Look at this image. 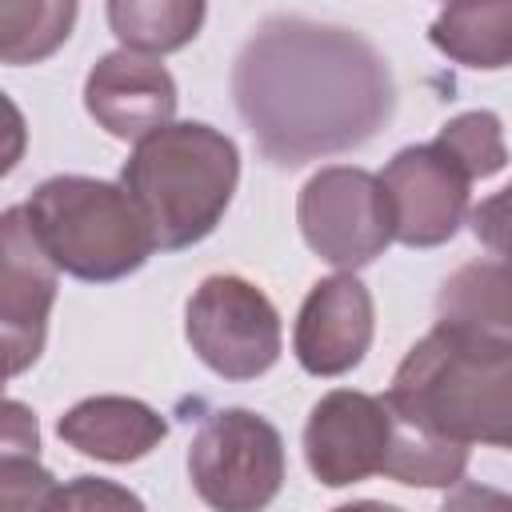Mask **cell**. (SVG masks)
Returning <instances> with one entry per match:
<instances>
[{"mask_svg": "<svg viewBox=\"0 0 512 512\" xmlns=\"http://www.w3.org/2000/svg\"><path fill=\"white\" fill-rule=\"evenodd\" d=\"M332 512H404L396 504H384V500H352V504H340Z\"/></svg>", "mask_w": 512, "mask_h": 512, "instance_id": "484cf974", "label": "cell"}, {"mask_svg": "<svg viewBox=\"0 0 512 512\" xmlns=\"http://www.w3.org/2000/svg\"><path fill=\"white\" fill-rule=\"evenodd\" d=\"M296 220L304 244L344 272L372 264L392 244L384 192L368 168L332 164L308 176L296 200Z\"/></svg>", "mask_w": 512, "mask_h": 512, "instance_id": "52a82bcc", "label": "cell"}, {"mask_svg": "<svg viewBox=\"0 0 512 512\" xmlns=\"http://www.w3.org/2000/svg\"><path fill=\"white\" fill-rule=\"evenodd\" d=\"M24 212L56 272L84 284L124 280L156 252L128 192L96 176H52L32 192Z\"/></svg>", "mask_w": 512, "mask_h": 512, "instance_id": "277c9868", "label": "cell"}, {"mask_svg": "<svg viewBox=\"0 0 512 512\" xmlns=\"http://www.w3.org/2000/svg\"><path fill=\"white\" fill-rule=\"evenodd\" d=\"M56 264L40 248L24 204L0 212V384L28 372L48 340Z\"/></svg>", "mask_w": 512, "mask_h": 512, "instance_id": "ba28073f", "label": "cell"}, {"mask_svg": "<svg viewBox=\"0 0 512 512\" xmlns=\"http://www.w3.org/2000/svg\"><path fill=\"white\" fill-rule=\"evenodd\" d=\"M468 468V448L428 436L412 424H404L392 412V448L384 460V476L396 484H412V488H452L464 480Z\"/></svg>", "mask_w": 512, "mask_h": 512, "instance_id": "ac0fdd59", "label": "cell"}, {"mask_svg": "<svg viewBox=\"0 0 512 512\" xmlns=\"http://www.w3.org/2000/svg\"><path fill=\"white\" fill-rule=\"evenodd\" d=\"M440 512H512L508 496L488 484H452V496L440 504Z\"/></svg>", "mask_w": 512, "mask_h": 512, "instance_id": "cb8c5ba5", "label": "cell"}, {"mask_svg": "<svg viewBox=\"0 0 512 512\" xmlns=\"http://www.w3.org/2000/svg\"><path fill=\"white\" fill-rule=\"evenodd\" d=\"M104 16L128 52L160 56L184 48L200 32L208 8L196 0H112Z\"/></svg>", "mask_w": 512, "mask_h": 512, "instance_id": "2e32d148", "label": "cell"}, {"mask_svg": "<svg viewBox=\"0 0 512 512\" xmlns=\"http://www.w3.org/2000/svg\"><path fill=\"white\" fill-rule=\"evenodd\" d=\"M48 512H144V500L104 476H76L68 484H56Z\"/></svg>", "mask_w": 512, "mask_h": 512, "instance_id": "44dd1931", "label": "cell"}, {"mask_svg": "<svg viewBox=\"0 0 512 512\" xmlns=\"http://www.w3.org/2000/svg\"><path fill=\"white\" fill-rule=\"evenodd\" d=\"M504 208H508V196L496 192L492 200H484V204L472 212V232H476L480 240H488V248H492L496 260L504 256Z\"/></svg>", "mask_w": 512, "mask_h": 512, "instance_id": "d4e9b609", "label": "cell"}, {"mask_svg": "<svg viewBox=\"0 0 512 512\" xmlns=\"http://www.w3.org/2000/svg\"><path fill=\"white\" fill-rule=\"evenodd\" d=\"M56 432L68 448L92 460L128 464L148 456L168 436V424L136 396H88L56 420Z\"/></svg>", "mask_w": 512, "mask_h": 512, "instance_id": "4fadbf2b", "label": "cell"}, {"mask_svg": "<svg viewBox=\"0 0 512 512\" xmlns=\"http://www.w3.org/2000/svg\"><path fill=\"white\" fill-rule=\"evenodd\" d=\"M436 324L480 332V336H508L512 340V308H508V268L504 260H472L456 268L436 296Z\"/></svg>", "mask_w": 512, "mask_h": 512, "instance_id": "5bb4252c", "label": "cell"}, {"mask_svg": "<svg viewBox=\"0 0 512 512\" xmlns=\"http://www.w3.org/2000/svg\"><path fill=\"white\" fill-rule=\"evenodd\" d=\"M240 152L212 124L180 120L136 140L120 168V188L144 216L160 252L200 244L232 204Z\"/></svg>", "mask_w": 512, "mask_h": 512, "instance_id": "3957f363", "label": "cell"}, {"mask_svg": "<svg viewBox=\"0 0 512 512\" xmlns=\"http://www.w3.org/2000/svg\"><path fill=\"white\" fill-rule=\"evenodd\" d=\"M436 144L464 168L468 180L496 176L508 164L504 128H500V116L496 112H460V116H452L436 132Z\"/></svg>", "mask_w": 512, "mask_h": 512, "instance_id": "d6986e66", "label": "cell"}, {"mask_svg": "<svg viewBox=\"0 0 512 512\" xmlns=\"http://www.w3.org/2000/svg\"><path fill=\"white\" fill-rule=\"evenodd\" d=\"M392 448V408L384 396L336 388L320 396L304 424L308 472L328 488H348L368 476H384Z\"/></svg>", "mask_w": 512, "mask_h": 512, "instance_id": "30bf717a", "label": "cell"}, {"mask_svg": "<svg viewBox=\"0 0 512 512\" xmlns=\"http://www.w3.org/2000/svg\"><path fill=\"white\" fill-rule=\"evenodd\" d=\"M184 336L224 380H256L280 360V316L244 276H208L188 296Z\"/></svg>", "mask_w": 512, "mask_h": 512, "instance_id": "8992f818", "label": "cell"}, {"mask_svg": "<svg viewBox=\"0 0 512 512\" xmlns=\"http://www.w3.org/2000/svg\"><path fill=\"white\" fill-rule=\"evenodd\" d=\"M428 40L452 56L464 68H504L508 52H512V4H456L444 8L432 28Z\"/></svg>", "mask_w": 512, "mask_h": 512, "instance_id": "9a60e30c", "label": "cell"}, {"mask_svg": "<svg viewBox=\"0 0 512 512\" xmlns=\"http://www.w3.org/2000/svg\"><path fill=\"white\" fill-rule=\"evenodd\" d=\"M372 332V292L352 272H336L304 296L292 328V352L312 376H344L364 360Z\"/></svg>", "mask_w": 512, "mask_h": 512, "instance_id": "8fae6325", "label": "cell"}, {"mask_svg": "<svg viewBox=\"0 0 512 512\" xmlns=\"http://www.w3.org/2000/svg\"><path fill=\"white\" fill-rule=\"evenodd\" d=\"M72 0H0V64L48 60L76 24Z\"/></svg>", "mask_w": 512, "mask_h": 512, "instance_id": "e0dca14e", "label": "cell"}, {"mask_svg": "<svg viewBox=\"0 0 512 512\" xmlns=\"http://www.w3.org/2000/svg\"><path fill=\"white\" fill-rule=\"evenodd\" d=\"M84 108L108 136L136 144L148 132L172 124L176 80L156 56L120 48L92 64L84 80Z\"/></svg>", "mask_w": 512, "mask_h": 512, "instance_id": "7c38bea8", "label": "cell"}, {"mask_svg": "<svg viewBox=\"0 0 512 512\" xmlns=\"http://www.w3.org/2000/svg\"><path fill=\"white\" fill-rule=\"evenodd\" d=\"M376 180L384 192L392 240L408 248H436L460 232L472 180L436 140L400 148Z\"/></svg>", "mask_w": 512, "mask_h": 512, "instance_id": "9c48e42d", "label": "cell"}, {"mask_svg": "<svg viewBox=\"0 0 512 512\" xmlns=\"http://www.w3.org/2000/svg\"><path fill=\"white\" fill-rule=\"evenodd\" d=\"M56 476L36 456H0V512H48Z\"/></svg>", "mask_w": 512, "mask_h": 512, "instance_id": "ffe728a7", "label": "cell"}, {"mask_svg": "<svg viewBox=\"0 0 512 512\" xmlns=\"http://www.w3.org/2000/svg\"><path fill=\"white\" fill-rule=\"evenodd\" d=\"M384 404L428 436L508 448L512 340L436 324L400 360Z\"/></svg>", "mask_w": 512, "mask_h": 512, "instance_id": "7a4b0ae2", "label": "cell"}, {"mask_svg": "<svg viewBox=\"0 0 512 512\" xmlns=\"http://www.w3.org/2000/svg\"><path fill=\"white\" fill-rule=\"evenodd\" d=\"M24 148H28V124H24V112L12 104V96L0 88V176H8L20 160H24Z\"/></svg>", "mask_w": 512, "mask_h": 512, "instance_id": "603a6c76", "label": "cell"}, {"mask_svg": "<svg viewBox=\"0 0 512 512\" xmlns=\"http://www.w3.org/2000/svg\"><path fill=\"white\" fill-rule=\"evenodd\" d=\"M0 456H40L36 412L0 392Z\"/></svg>", "mask_w": 512, "mask_h": 512, "instance_id": "7402d4cb", "label": "cell"}, {"mask_svg": "<svg viewBox=\"0 0 512 512\" xmlns=\"http://www.w3.org/2000/svg\"><path fill=\"white\" fill-rule=\"evenodd\" d=\"M188 480L212 512H264L284 484V440L252 408H216L188 444Z\"/></svg>", "mask_w": 512, "mask_h": 512, "instance_id": "5b68a950", "label": "cell"}, {"mask_svg": "<svg viewBox=\"0 0 512 512\" xmlns=\"http://www.w3.org/2000/svg\"><path fill=\"white\" fill-rule=\"evenodd\" d=\"M232 100L260 156L296 168L368 144L392 120L396 80L360 32L280 12L236 52Z\"/></svg>", "mask_w": 512, "mask_h": 512, "instance_id": "6da1fadb", "label": "cell"}]
</instances>
